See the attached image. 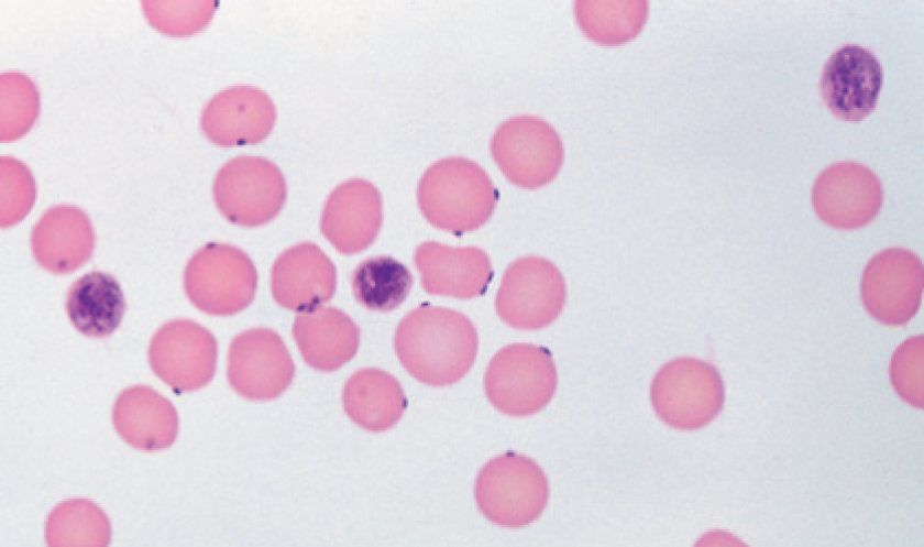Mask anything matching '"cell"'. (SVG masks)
Returning a JSON list of instances; mask_svg holds the SVG:
<instances>
[{"instance_id": "1", "label": "cell", "mask_w": 924, "mask_h": 547, "mask_svg": "<svg viewBox=\"0 0 924 547\" xmlns=\"http://www.w3.org/2000/svg\"><path fill=\"white\" fill-rule=\"evenodd\" d=\"M394 347L411 376L427 385L446 386L470 371L479 338L474 325L462 313L422 304L399 322Z\"/></svg>"}, {"instance_id": "2", "label": "cell", "mask_w": 924, "mask_h": 547, "mask_svg": "<svg viewBox=\"0 0 924 547\" xmlns=\"http://www.w3.org/2000/svg\"><path fill=\"white\" fill-rule=\"evenodd\" d=\"M417 199L422 216L432 226L462 234L488 221L498 192L477 163L454 156L427 168L418 184Z\"/></svg>"}, {"instance_id": "3", "label": "cell", "mask_w": 924, "mask_h": 547, "mask_svg": "<svg viewBox=\"0 0 924 547\" xmlns=\"http://www.w3.org/2000/svg\"><path fill=\"white\" fill-rule=\"evenodd\" d=\"M479 510L503 527H522L535 522L549 499L542 469L529 457L507 452L490 460L474 485Z\"/></svg>"}, {"instance_id": "4", "label": "cell", "mask_w": 924, "mask_h": 547, "mask_svg": "<svg viewBox=\"0 0 924 547\" xmlns=\"http://www.w3.org/2000/svg\"><path fill=\"white\" fill-rule=\"evenodd\" d=\"M650 400L663 423L675 429L694 430L721 413L725 389L712 363L682 357L659 369L651 382Z\"/></svg>"}, {"instance_id": "5", "label": "cell", "mask_w": 924, "mask_h": 547, "mask_svg": "<svg viewBox=\"0 0 924 547\" xmlns=\"http://www.w3.org/2000/svg\"><path fill=\"white\" fill-rule=\"evenodd\" d=\"M558 374L551 352L530 343L502 348L484 375L488 401L502 413L529 416L541 411L556 393Z\"/></svg>"}, {"instance_id": "6", "label": "cell", "mask_w": 924, "mask_h": 547, "mask_svg": "<svg viewBox=\"0 0 924 547\" xmlns=\"http://www.w3.org/2000/svg\"><path fill=\"white\" fill-rule=\"evenodd\" d=\"M189 300L212 316H231L254 299L257 272L250 256L227 243H208L189 260L184 272Z\"/></svg>"}, {"instance_id": "7", "label": "cell", "mask_w": 924, "mask_h": 547, "mask_svg": "<svg viewBox=\"0 0 924 547\" xmlns=\"http://www.w3.org/2000/svg\"><path fill=\"white\" fill-rule=\"evenodd\" d=\"M213 199L222 216L243 227L262 226L274 219L286 200V182L271 161L241 155L217 173Z\"/></svg>"}, {"instance_id": "8", "label": "cell", "mask_w": 924, "mask_h": 547, "mask_svg": "<svg viewBox=\"0 0 924 547\" xmlns=\"http://www.w3.org/2000/svg\"><path fill=\"white\" fill-rule=\"evenodd\" d=\"M491 152L505 177L527 189L549 184L564 160L558 132L532 116L514 117L503 122L491 140Z\"/></svg>"}, {"instance_id": "9", "label": "cell", "mask_w": 924, "mask_h": 547, "mask_svg": "<svg viewBox=\"0 0 924 547\" xmlns=\"http://www.w3.org/2000/svg\"><path fill=\"white\" fill-rule=\"evenodd\" d=\"M565 299V281L559 269L547 259L525 256L505 271L495 308L510 327L536 330L559 317Z\"/></svg>"}, {"instance_id": "10", "label": "cell", "mask_w": 924, "mask_h": 547, "mask_svg": "<svg viewBox=\"0 0 924 547\" xmlns=\"http://www.w3.org/2000/svg\"><path fill=\"white\" fill-rule=\"evenodd\" d=\"M924 287L920 258L903 248L886 249L867 263L860 281L865 309L888 326H902L917 313Z\"/></svg>"}, {"instance_id": "11", "label": "cell", "mask_w": 924, "mask_h": 547, "mask_svg": "<svg viewBox=\"0 0 924 547\" xmlns=\"http://www.w3.org/2000/svg\"><path fill=\"white\" fill-rule=\"evenodd\" d=\"M218 359L215 336L200 324L174 319L160 327L148 347V362L177 393L197 391L213 378Z\"/></svg>"}, {"instance_id": "12", "label": "cell", "mask_w": 924, "mask_h": 547, "mask_svg": "<svg viewBox=\"0 0 924 547\" xmlns=\"http://www.w3.org/2000/svg\"><path fill=\"white\" fill-rule=\"evenodd\" d=\"M295 364L272 329L252 328L239 333L228 351L227 376L231 387L251 401H271L292 384Z\"/></svg>"}, {"instance_id": "13", "label": "cell", "mask_w": 924, "mask_h": 547, "mask_svg": "<svg viewBox=\"0 0 924 547\" xmlns=\"http://www.w3.org/2000/svg\"><path fill=\"white\" fill-rule=\"evenodd\" d=\"M882 201L880 179L857 162L829 165L812 187V205L817 217L836 229L865 227L878 216Z\"/></svg>"}, {"instance_id": "14", "label": "cell", "mask_w": 924, "mask_h": 547, "mask_svg": "<svg viewBox=\"0 0 924 547\" xmlns=\"http://www.w3.org/2000/svg\"><path fill=\"white\" fill-rule=\"evenodd\" d=\"M882 80V66L876 55L862 46L846 44L826 61L820 92L836 118L860 121L877 107Z\"/></svg>"}, {"instance_id": "15", "label": "cell", "mask_w": 924, "mask_h": 547, "mask_svg": "<svg viewBox=\"0 0 924 547\" xmlns=\"http://www.w3.org/2000/svg\"><path fill=\"white\" fill-rule=\"evenodd\" d=\"M276 110L268 95L238 85L216 94L205 106L200 125L205 135L222 147L256 144L272 131Z\"/></svg>"}, {"instance_id": "16", "label": "cell", "mask_w": 924, "mask_h": 547, "mask_svg": "<svg viewBox=\"0 0 924 547\" xmlns=\"http://www.w3.org/2000/svg\"><path fill=\"white\" fill-rule=\"evenodd\" d=\"M383 221L380 190L365 179L354 178L337 186L329 195L321 216L323 237L343 254L370 247Z\"/></svg>"}, {"instance_id": "17", "label": "cell", "mask_w": 924, "mask_h": 547, "mask_svg": "<svg viewBox=\"0 0 924 547\" xmlns=\"http://www.w3.org/2000/svg\"><path fill=\"white\" fill-rule=\"evenodd\" d=\"M336 288V266L315 243L289 248L272 267V295L279 306L289 310L307 313L322 307Z\"/></svg>"}, {"instance_id": "18", "label": "cell", "mask_w": 924, "mask_h": 547, "mask_svg": "<svg viewBox=\"0 0 924 547\" xmlns=\"http://www.w3.org/2000/svg\"><path fill=\"white\" fill-rule=\"evenodd\" d=\"M414 262L424 289L431 295L470 299L487 289L494 272L485 251L428 241L417 247Z\"/></svg>"}, {"instance_id": "19", "label": "cell", "mask_w": 924, "mask_h": 547, "mask_svg": "<svg viewBox=\"0 0 924 547\" xmlns=\"http://www.w3.org/2000/svg\"><path fill=\"white\" fill-rule=\"evenodd\" d=\"M95 230L87 214L72 205L48 208L32 229L33 258L53 274L81 267L95 250Z\"/></svg>"}, {"instance_id": "20", "label": "cell", "mask_w": 924, "mask_h": 547, "mask_svg": "<svg viewBox=\"0 0 924 547\" xmlns=\"http://www.w3.org/2000/svg\"><path fill=\"white\" fill-rule=\"evenodd\" d=\"M112 423L127 444L146 452L170 447L179 426L172 402L147 385L130 386L118 395Z\"/></svg>"}, {"instance_id": "21", "label": "cell", "mask_w": 924, "mask_h": 547, "mask_svg": "<svg viewBox=\"0 0 924 547\" xmlns=\"http://www.w3.org/2000/svg\"><path fill=\"white\" fill-rule=\"evenodd\" d=\"M293 336L308 365L332 372L356 353L360 344L359 326L342 310L319 307L297 315Z\"/></svg>"}, {"instance_id": "22", "label": "cell", "mask_w": 924, "mask_h": 547, "mask_svg": "<svg viewBox=\"0 0 924 547\" xmlns=\"http://www.w3.org/2000/svg\"><path fill=\"white\" fill-rule=\"evenodd\" d=\"M125 297L119 282L109 273L92 271L68 288L65 310L70 324L89 338L113 333L125 314Z\"/></svg>"}, {"instance_id": "23", "label": "cell", "mask_w": 924, "mask_h": 547, "mask_svg": "<svg viewBox=\"0 0 924 547\" xmlns=\"http://www.w3.org/2000/svg\"><path fill=\"white\" fill-rule=\"evenodd\" d=\"M349 418L369 431H384L402 418L407 398L399 382L389 373L366 368L352 374L342 391Z\"/></svg>"}, {"instance_id": "24", "label": "cell", "mask_w": 924, "mask_h": 547, "mask_svg": "<svg viewBox=\"0 0 924 547\" xmlns=\"http://www.w3.org/2000/svg\"><path fill=\"white\" fill-rule=\"evenodd\" d=\"M414 277L406 265L392 256H373L361 262L351 275L353 295L363 307L391 311L408 297Z\"/></svg>"}, {"instance_id": "25", "label": "cell", "mask_w": 924, "mask_h": 547, "mask_svg": "<svg viewBox=\"0 0 924 547\" xmlns=\"http://www.w3.org/2000/svg\"><path fill=\"white\" fill-rule=\"evenodd\" d=\"M576 22L583 33L602 45H619L635 39L648 17L647 1H576Z\"/></svg>"}, {"instance_id": "26", "label": "cell", "mask_w": 924, "mask_h": 547, "mask_svg": "<svg viewBox=\"0 0 924 547\" xmlns=\"http://www.w3.org/2000/svg\"><path fill=\"white\" fill-rule=\"evenodd\" d=\"M112 530L108 515L87 499L61 502L45 523L48 546H108Z\"/></svg>"}, {"instance_id": "27", "label": "cell", "mask_w": 924, "mask_h": 547, "mask_svg": "<svg viewBox=\"0 0 924 547\" xmlns=\"http://www.w3.org/2000/svg\"><path fill=\"white\" fill-rule=\"evenodd\" d=\"M40 92L25 74L6 72L0 75V140L12 142L25 135L40 112Z\"/></svg>"}, {"instance_id": "28", "label": "cell", "mask_w": 924, "mask_h": 547, "mask_svg": "<svg viewBox=\"0 0 924 547\" xmlns=\"http://www.w3.org/2000/svg\"><path fill=\"white\" fill-rule=\"evenodd\" d=\"M147 22L169 36H189L204 30L211 21L215 1H141Z\"/></svg>"}, {"instance_id": "29", "label": "cell", "mask_w": 924, "mask_h": 547, "mask_svg": "<svg viewBox=\"0 0 924 547\" xmlns=\"http://www.w3.org/2000/svg\"><path fill=\"white\" fill-rule=\"evenodd\" d=\"M0 225L11 227L24 219L36 199V185L30 168L11 156L0 158Z\"/></svg>"}, {"instance_id": "30", "label": "cell", "mask_w": 924, "mask_h": 547, "mask_svg": "<svg viewBox=\"0 0 924 547\" xmlns=\"http://www.w3.org/2000/svg\"><path fill=\"white\" fill-rule=\"evenodd\" d=\"M923 359L924 337L920 335L903 341L890 363L892 386L902 400L916 408L924 406Z\"/></svg>"}]
</instances>
